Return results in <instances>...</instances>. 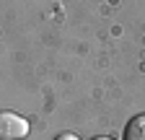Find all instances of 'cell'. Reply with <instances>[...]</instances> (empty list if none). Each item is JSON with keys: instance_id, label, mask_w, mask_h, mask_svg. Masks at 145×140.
I'll return each instance as SVG.
<instances>
[{"instance_id": "7a4b0ae2", "label": "cell", "mask_w": 145, "mask_h": 140, "mask_svg": "<svg viewBox=\"0 0 145 140\" xmlns=\"http://www.w3.org/2000/svg\"><path fill=\"white\" fill-rule=\"evenodd\" d=\"M124 140H145V114L132 117L124 125Z\"/></svg>"}, {"instance_id": "277c9868", "label": "cell", "mask_w": 145, "mask_h": 140, "mask_svg": "<svg viewBox=\"0 0 145 140\" xmlns=\"http://www.w3.org/2000/svg\"><path fill=\"white\" fill-rule=\"evenodd\" d=\"M93 140H112V137H93Z\"/></svg>"}, {"instance_id": "3957f363", "label": "cell", "mask_w": 145, "mask_h": 140, "mask_svg": "<svg viewBox=\"0 0 145 140\" xmlns=\"http://www.w3.org/2000/svg\"><path fill=\"white\" fill-rule=\"evenodd\" d=\"M54 140H80L78 135H72V132H62V135H57Z\"/></svg>"}, {"instance_id": "6da1fadb", "label": "cell", "mask_w": 145, "mask_h": 140, "mask_svg": "<svg viewBox=\"0 0 145 140\" xmlns=\"http://www.w3.org/2000/svg\"><path fill=\"white\" fill-rule=\"evenodd\" d=\"M29 135V119H24L16 112L0 114V137L3 140H24Z\"/></svg>"}]
</instances>
